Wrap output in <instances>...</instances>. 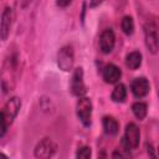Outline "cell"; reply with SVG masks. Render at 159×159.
Returning <instances> with one entry per match:
<instances>
[{
  "label": "cell",
  "instance_id": "5b68a950",
  "mask_svg": "<svg viewBox=\"0 0 159 159\" xmlns=\"http://www.w3.org/2000/svg\"><path fill=\"white\" fill-rule=\"evenodd\" d=\"M144 39H145V46L149 50V52L155 55L158 52V32H157V26L153 21L147 22L144 25Z\"/></svg>",
  "mask_w": 159,
  "mask_h": 159
},
{
  "label": "cell",
  "instance_id": "ac0fdd59",
  "mask_svg": "<svg viewBox=\"0 0 159 159\" xmlns=\"http://www.w3.org/2000/svg\"><path fill=\"white\" fill-rule=\"evenodd\" d=\"M91 148L89 147H81L78 148L77 153H76V159H91Z\"/></svg>",
  "mask_w": 159,
  "mask_h": 159
},
{
  "label": "cell",
  "instance_id": "8fae6325",
  "mask_svg": "<svg viewBox=\"0 0 159 159\" xmlns=\"http://www.w3.org/2000/svg\"><path fill=\"white\" fill-rule=\"evenodd\" d=\"M149 89H150L149 82L144 77L135 78L132 82V84H130V91H132V93H133V96L135 98H143V97H145L149 93Z\"/></svg>",
  "mask_w": 159,
  "mask_h": 159
},
{
  "label": "cell",
  "instance_id": "603a6c76",
  "mask_svg": "<svg viewBox=\"0 0 159 159\" xmlns=\"http://www.w3.org/2000/svg\"><path fill=\"white\" fill-rule=\"evenodd\" d=\"M0 159H7V157L4 153H0Z\"/></svg>",
  "mask_w": 159,
  "mask_h": 159
},
{
  "label": "cell",
  "instance_id": "e0dca14e",
  "mask_svg": "<svg viewBox=\"0 0 159 159\" xmlns=\"http://www.w3.org/2000/svg\"><path fill=\"white\" fill-rule=\"evenodd\" d=\"M120 27L125 35H132L134 32V21L132 19V16H128V15L124 16L120 21Z\"/></svg>",
  "mask_w": 159,
  "mask_h": 159
},
{
  "label": "cell",
  "instance_id": "ba28073f",
  "mask_svg": "<svg viewBox=\"0 0 159 159\" xmlns=\"http://www.w3.org/2000/svg\"><path fill=\"white\" fill-rule=\"evenodd\" d=\"M21 107V99L19 97H11L4 106V108L0 111L4 116V118L6 119V122L9 123V125L14 122V119L16 118L19 111Z\"/></svg>",
  "mask_w": 159,
  "mask_h": 159
},
{
  "label": "cell",
  "instance_id": "44dd1931",
  "mask_svg": "<svg viewBox=\"0 0 159 159\" xmlns=\"http://www.w3.org/2000/svg\"><path fill=\"white\" fill-rule=\"evenodd\" d=\"M56 5L57 6H61V7H65L67 5H71V0H67V1H57Z\"/></svg>",
  "mask_w": 159,
  "mask_h": 159
},
{
  "label": "cell",
  "instance_id": "8992f818",
  "mask_svg": "<svg viewBox=\"0 0 159 159\" xmlns=\"http://www.w3.org/2000/svg\"><path fill=\"white\" fill-rule=\"evenodd\" d=\"M12 22H14V10L10 6H6L1 14V20H0V40L1 41L7 40L12 27Z\"/></svg>",
  "mask_w": 159,
  "mask_h": 159
},
{
  "label": "cell",
  "instance_id": "ffe728a7",
  "mask_svg": "<svg viewBox=\"0 0 159 159\" xmlns=\"http://www.w3.org/2000/svg\"><path fill=\"white\" fill-rule=\"evenodd\" d=\"M147 153H148V155H149V159H158V157H157V153H155V149H154L153 144L147 143Z\"/></svg>",
  "mask_w": 159,
  "mask_h": 159
},
{
  "label": "cell",
  "instance_id": "3957f363",
  "mask_svg": "<svg viewBox=\"0 0 159 159\" xmlns=\"http://www.w3.org/2000/svg\"><path fill=\"white\" fill-rule=\"evenodd\" d=\"M73 63H75V51L73 47L70 45H66L63 47L60 48V51L57 52V66L60 67V70L68 72L73 68Z\"/></svg>",
  "mask_w": 159,
  "mask_h": 159
},
{
  "label": "cell",
  "instance_id": "6da1fadb",
  "mask_svg": "<svg viewBox=\"0 0 159 159\" xmlns=\"http://www.w3.org/2000/svg\"><path fill=\"white\" fill-rule=\"evenodd\" d=\"M19 75H20L19 56L15 52L9 53L5 57L0 71V86L5 93H9L15 88Z\"/></svg>",
  "mask_w": 159,
  "mask_h": 159
},
{
  "label": "cell",
  "instance_id": "9c48e42d",
  "mask_svg": "<svg viewBox=\"0 0 159 159\" xmlns=\"http://www.w3.org/2000/svg\"><path fill=\"white\" fill-rule=\"evenodd\" d=\"M71 92L76 97H83L86 94V84L83 81V70L82 67H78L75 70L71 80Z\"/></svg>",
  "mask_w": 159,
  "mask_h": 159
},
{
  "label": "cell",
  "instance_id": "7a4b0ae2",
  "mask_svg": "<svg viewBox=\"0 0 159 159\" xmlns=\"http://www.w3.org/2000/svg\"><path fill=\"white\" fill-rule=\"evenodd\" d=\"M56 152L57 144L51 138H43L36 144L34 149V155L36 159H52Z\"/></svg>",
  "mask_w": 159,
  "mask_h": 159
},
{
  "label": "cell",
  "instance_id": "2e32d148",
  "mask_svg": "<svg viewBox=\"0 0 159 159\" xmlns=\"http://www.w3.org/2000/svg\"><path fill=\"white\" fill-rule=\"evenodd\" d=\"M147 109H148V107H147V104L144 102H135L132 106V112H133L134 117L137 119H139V120H143L145 118L147 112H148Z\"/></svg>",
  "mask_w": 159,
  "mask_h": 159
},
{
  "label": "cell",
  "instance_id": "7c38bea8",
  "mask_svg": "<svg viewBox=\"0 0 159 159\" xmlns=\"http://www.w3.org/2000/svg\"><path fill=\"white\" fill-rule=\"evenodd\" d=\"M102 76H103L104 82L112 84V83H117V82L120 80L122 72H120L119 67H117L116 65H113V63H108V65L104 66L103 72H102Z\"/></svg>",
  "mask_w": 159,
  "mask_h": 159
},
{
  "label": "cell",
  "instance_id": "5bb4252c",
  "mask_svg": "<svg viewBox=\"0 0 159 159\" xmlns=\"http://www.w3.org/2000/svg\"><path fill=\"white\" fill-rule=\"evenodd\" d=\"M140 65H142V53L139 51H133V52L127 55V57H125V66L129 70L134 71L138 67H140Z\"/></svg>",
  "mask_w": 159,
  "mask_h": 159
},
{
  "label": "cell",
  "instance_id": "277c9868",
  "mask_svg": "<svg viewBox=\"0 0 159 159\" xmlns=\"http://www.w3.org/2000/svg\"><path fill=\"white\" fill-rule=\"evenodd\" d=\"M76 113L78 119L84 127H89L92 122V102L87 97H81L76 106Z\"/></svg>",
  "mask_w": 159,
  "mask_h": 159
},
{
  "label": "cell",
  "instance_id": "9a60e30c",
  "mask_svg": "<svg viewBox=\"0 0 159 159\" xmlns=\"http://www.w3.org/2000/svg\"><path fill=\"white\" fill-rule=\"evenodd\" d=\"M112 101L113 102H117V103H122L125 101L127 98V88L123 83H119L114 87L113 92H112Z\"/></svg>",
  "mask_w": 159,
  "mask_h": 159
},
{
  "label": "cell",
  "instance_id": "d6986e66",
  "mask_svg": "<svg viewBox=\"0 0 159 159\" xmlns=\"http://www.w3.org/2000/svg\"><path fill=\"white\" fill-rule=\"evenodd\" d=\"M7 128H9V123L6 122V119L4 118L2 113L0 112V138L5 135V133H6Z\"/></svg>",
  "mask_w": 159,
  "mask_h": 159
},
{
  "label": "cell",
  "instance_id": "30bf717a",
  "mask_svg": "<svg viewBox=\"0 0 159 159\" xmlns=\"http://www.w3.org/2000/svg\"><path fill=\"white\" fill-rule=\"evenodd\" d=\"M114 43H116V36L114 32L111 29L104 30L101 36H99V50L102 51V53H111L114 48Z\"/></svg>",
  "mask_w": 159,
  "mask_h": 159
},
{
  "label": "cell",
  "instance_id": "4fadbf2b",
  "mask_svg": "<svg viewBox=\"0 0 159 159\" xmlns=\"http://www.w3.org/2000/svg\"><path fill=\"white\" fill-rule=\"evenodd\" d=\"M103 124V129L106 132V134L108 135H116L119 130V124L117 122V119L112 116H106L102 120Z\"/></svg>",
  "mask_w": 159,
  "mask_h": 159
},
{
  "label": "cell",
  "instance_id": "7402d4cb",
  "mask_svg": "<svg viewBox=\"0 0 159 159\" xmlns=\"http://www.w3.org/2000/svg\"><path fill=\"white\" fill-rule=\"evenodd\" d=\"M98 159H108V155H107V153H106L104 150H102V152L99 153V155H98Z\"/></svg>",
  "mask_w": 159,
  "mask_h": 159
},
{
  "label": "cell",
  "instance_id": "52a82bcc",
  "mask_svg": "<svg viewBox=\"0 0 159 159\" xmlns=\"http://www.w3.org/2000/svg\"><path fill=\"white\" fill-rule=\"evenodd\" d=\"M123 142L129 147V149L138 148L139 142H140V130H139V128L135 123L130 122L125 125Z\"/></svg>",
  "mask_w": 159,
  "mask_h": 159
}]
</instances>
